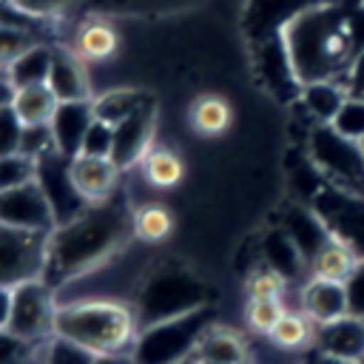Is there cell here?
Here are the masks:
<instances>
[{
  "mask_svg": "<svg viewBox=\"0 0 364 364\" xmlns=\"http://www.w3.org/2000/svg\"><path fill=\"white\" fill-rule=\"evenodd\" d=\"M128 236H134V210L119 191L105 202H91L71 222L51 230L43 282L57 293L114 256Z\"/></svg>",
  "mask_w": 364,
  "mask_h": 364,
  "instance_id": "6da1fadb",
  "label": "cell"
},
{
  "mask_svg": "<svg viewBox=\"0 0 364 364\" xmlns=\"http://www.w3.org/2000/svg\"><path fill=\"white\" fill-rule=\"evenodd\" d=\"M284 48L293 74L304 85L336 80L355 54L350 37V14L336 6H316L301 11L284 31Z\"/></svg>",
  "mask_w": 364,
  "mask_h": 364,
  "instance_id": "7a4b0ae2",
  "label": "cell"
},
{
  "mask_svg": "<svg viewBox=\"0 0 364 364\" xmlns=\"http://www.w3.org/2000/svg\"><path fill=\"white\" fill-rule=\"evenodd\" d=\"M139 336L134 307L117 299L57 301L54 338L71 341L94 355H128Z\"/></svg>",
  "mask_w": 364,
  "mask_h": 364,
  "instance_id": "3957f363",
  "label": "cell"
},
{
  "mask_svg": "<svg viewBox=\"0 0 364 364\" xmlns=\"http://www.w3.org/2000/svg\"><path fill=\"white\" fill-rule=\"evenodd\" d=\"M210 324H216L210 304L173 318L145 324L139 327V336L128 355L134 364H182L196 355L199 338Z\"/></svg>",
  "mask_w": 364,
  "mask_h": 364,
  "instance_id": "277c9868",
  "label": "cell"
},
{
  "mask_svg": "<svg viewBox=\"0 0 364 364\" xmlns=\"http://www.w3.org/2000/svg\"><path fill=\"white\" fill-rule=\"evenodd\" d=\"M205 304H208L205 284L193 273H188L176 264H165V267L154 270L148 276V282L139 287L134 313H136L139 327H145V324H154L162 318H173V316L199 310Z\"/></svg>",
  "mask_w": 364,
  "mask_h": 364,
  "instance_id": "5b68a950",
  "label": "cell"
},
{
  "mask_svg": "<svg viewBox=\"0 0 364 364\" xmlns=\"http://www.w3.org/2000/svg\"><path fill=\"white\" fill-rule=\"evenodd\" d=\"M48 236L43 230H23L0 225V287L43 279Z\"/></svg>",
  "mask_w": 364,
  "mask_h": 364,
  "instance_id": "8992f818",
  "label": "cell"
},
{
  "mask_svg": "<svg viewBox=\"0 0 364 364\" xmlns=\"http://www.w3.org/2000/svg\"><path fill=\"white\" fill-rule=\"evenodd\" d=\"M54 313H57L54 290L43 279L23 282L14 287V304L6 330L28 344L46 341L54 336Z\"/></svg>",
  "mask_w": 364,
  "mask_h": 364,
  "instance_id": "52a82bcc",
  "label": "cell"
},
{
  "mask_svg": "<svg viewBox=\"0 0 364 364\" xmlns=\"http://www.w3.org/2000/svg\"><path fill=\"white\" fill-rule=\"evenodd\" d=\"M313 159L336 182L347 188H364V151L361 142H353L336 134L330 125H321L313 134Z\"/></svg>",
  "mask_w": 364,
  "mask_h": 364,
  "instance_id": "ba28073f",
  "label": "cell"
},
{
  "mask_svg": "<svg viewBox=\"0 0 364 364\" xmlns=\"http://www.w3.org/2000/svg\"><path fill=\"white\" fill-rule=\"evenodd\" d=\"M34 182L40 185L43 196L48 199L57 225L71 222L77 213H82L88 208V202L82 199V193L77 191V185L71 179V159L63 156V154H57V151H51V154H46V156L37 159V176H34Z\"/></svg>",
  "mask_w": 364,
  "mask_h": 364,
  "instance_id": "9c48e42d",
  "label": "cell"
},
{
  "mask_svg": "<svg viewBox=\"0 0 364 364\" xmlns=\"http://www.w3.org/2000/svg\"><path fill=\"white\" fill-rule=\"evenodd\" d=\"M0 225L23 228V230H43V233H51L57 228L51 205L43 196L37 182H26L20 188L0 193Z\"/></svg>",
  "mask_w": 364,
  "mask_h": 364,
  "instance_id": "30bf717a",
  "label": "cell"
},
{
  "mask_svg": "<svg viewBox=\"0 0 364 364\" xmlns=\"http://www.w3.org/2000/svg\"><path fill=\"white\" fill-rule=\"evenodd\" d=\"M156 131V100L145 102L139 111H134L128 119L114 125V148L111 162L125 171L134 162H142L151 154V139Z\"/></svg>",
  "mask_w": 364,
  "mask_h": 364,
  "instance_id": "8fae6325",
  "label": "cell"
},
{
  "mask_svg": "<svg viewBox=\"0 0 364 364\" xmlns=\"http://www.w3.org/2000/svg\"><path fill=\"white\" fill-rule=\"evenodd\" d=\"M316 353L341 358V361H364V318L361 316H341L336 321L318 324L313 338Z\"/></svg>",
  "mask_w": 364,
  "mask_h": 364,
  "instance_id": "7c38bea8",
  "label": "cell"
},
{
  "mask_svg": "<svg viewBox=\"0 0 364 364\" xmlns=\"http://www.w3.org/2000/svg\"><path fill=\"white\" fill-rule=\"evenodd\" d=\"M119 168L108 159V156H88V154H77L71 159V179L77 185V191L82 193V199L91 202H105L119 191Z\"/></svg>",
  "mask_w": 364,
  "mask_h": 364,
  "instance_id": "4fadbf2b",
  "label": "cell"
},
{
  "mask_svg": "<svg viewBox=\"0 0 364 364\" xmlns=\"http://www.w3.org/2000/svg\"><path fill=\"white\" fill-rule=\"evenodd\" d=\"M299 310H301L316 327H318V324H327V321H336V318H341V316H347V313H350L347 284L310 276L307 284L301 287Z\"/></svg>",
  "mask_w": 364,
  "mask_h": 364,
  "instance_id": "5bb4252c",
  "label": "cell"
},
{
  "mask_svg": "<svg viewBox=\"0 0 364 364\" xmlns=\"http://www.w3.org/2000/svg\"><path fill=\"white\" fill-rule=\"evenodd\" d=\"M94 122V105L91 100H80V102H60L54 117H51V134H54V145L57 154L74 159L82 151V139L88 134Z\"/></svg>",
  "mask_w": 364,
  "mask_h": 364,
  "instance_id": "9a60e30c",
  "label": "cell"
},
{
  "mask_svg": "<svg viewBox=\"0 0 364 364\" xmlns=\"http://www.w3.org/2000/svg\"><path fill=\"white\" fill-rule=\"evenodd\" d=\"M54 97L60 102H80V100H91L88 91V74L82 60L77 57V51L65 48V46H54L51 54V71H48V82H46Z\"/></svg>",
  "mask_w": 364,
  "mask_h": 364,
  "instance_id": "2e32d148",
  "label": "cell"
},
{
  "mask_svg": "<svg viewBox=\"0 0 364 364\" xmlns=\"http://www.w3.org/2000/svg\"><path fill=\"white\" fill-rule=\"evenodd\" d=\"M358 262H361V259H358L355 247H353L347 239L330 233V236L324 239V245L310 256V276L347 284V279L353 276V270L358 267Z\"/></svg>",
  "mask_w": 364,
  "mask_h": 364,
  "instance_id": "e0dca14e",
  "label": "cell"
},
{
  "mask_svg": "<svg viewBox=\"0 0 364 364\" xmlns=\"http://www.w3.org/2000/svg\"><path fill=\"white\" fill-rule=\"evenodd\" d=\"M193 358L199 364H250V347L236 330L210 324L199 338Z\"/></svg>",
  "mask_w": 364,
  "mask_h": 364,
  "instance_id": "ac0fdd59",
  "label": "cell"
},
{
  "mask_svg": "<svg viewBox=\"0 0 364 364\" xmlns=\"http://www.w3.org/2000/svg\"><path fill=\"white\" fill-rule=\"evenodd\" d=\"M60 100L54 97V91L43 82V85H28V88H17L14 91V114L20 117L23 125H48L54 111H57Z\"/></svg>",
  "mask_w": 364,
  "mask_h": 364,
  "instance_id": "d6986e66",
  "label": "cell"
},
{
  "mask_svg": "<svg viewBox=\"0 0 364 364\" xmlns=\"http://www.w3.org/2000/svg\"><path fill=\"white\" fill-rule=\"evenodd\" d=\"M51 54H54V46L37 43V46H31L23 57H17V60L9 65V82L14 85V91H17V88H28V85H43V82H48Z\"/></svg>",
  "mask_w": 364,
  "mask_h": 364,
  "instance_id": "ffe728a7",
  "label": "cell"
},
{
  "mask_svg": "<svg viewBox=\"0 0 364 364\" xmlns=\"http://www.w3.org/2000/svg\"><path fill=\"white\" fill-rule=\"evenodd\" d=\"M154 97L148 91H134V88H117V91H105L100 97L91 100L94 105V117L108 122V125H119L122 119H128L134 111H139L145 102H151Z\"/></svg>",
  "mask_w": 364,
  "mask_h": 364,
  "instance_id": "44dd1931",
  "label": "cell"
},
{
  "mask_svg": "<svg viewBox=\"0 0 364 364\" xmlns=\"http://www.w3.org/2000/svg\"><path fill=\"white\" fill-rule=\"evenodd\" d=\"M347 97L350 94L338 80H318L304 85V105L316 119H321V125H330L336 119Z\"/></svg>",
  "mask_w": 364,
  "mask_h": 364,
  "instance_id": "7402d4cb",
  "label": "cell"
},
{
  "mask_svg": "<svg viewBox=\"0 0 364 364\" xmlns=\"http://www.w3.org/2000/svg\"><path fill=\"white\" fill-rule=\"evenodd\" d=\"M230 119H233L230 105L222 97H216V94H205V97H199L191 105V125L202 136H219V134H225L228 125H230Z\"/></svg>",
  "mask_w": 364,
  "mask_h": 364,
  "instance_id": "603a6c76",
  "label": "cell"
},
{
  "mask_svg": "<svg viewBox=\"0 0 364 364\" xmlns=\"http://www.w3.org/2000/svg\"><path fill=\"white\" fill-rule=\"evenodd\" d=\"M270 344L279 350H301L310 347L316 338V324L301 310H284V316L270 330Z\"/></svg>",
  "mask_w": 364,
  "mask_h": 364,
  "instance_id": "cb8c5ba5",
  "label": "cell"
},
{
  "mask_svg": "<svg viewBox=\"0 0 364 364\" xmlns=\"http://www.w3.org/2000/svg\"><path fill=\"white\" fill-rule=\"evenodd\" d=\"M142 173L156 188H173L182 179L185 165H182V159L173 151H168V148H151V154L142 159Z\"/></svg>",
  "mask_w": 364,
  "mask_h": 364,
  "instance_id": "d4e9b609",
  "label": "cell"
},
{
  "mask_svg": "<svg viewBox=\"0 0 364 364\" xmlns=\"http://www.w3.org/2000/svg\"><path fill=\"white\" fill-rule=\"evenodd\" d=\"M74 46H77V54L85 60H108L117 51V34L105 23H85Z\"/></svg>",
  "mask_w": 364,
  "mask_h": 364,
  "instance_id": "484cf974",
  "label": "cell"
},
{
  "mask_svg": "<svg viewBox=\"0 0 364 364\" xmlns=\"http://www.w3.org/2000/svg\"><path fill=\"white\" fill-rule=\"evenodd\" d=\"M173 228V216L168 208L148 202L134 210V236L142 242H162Z\"/></svg>",
  "mask_w": 364,
  "mask_h": 364,
  "instance_id": "4316f807",
  "label": "cell"
},
{
  "mask_svg": "<svg viewBox=\"0 0 364 364\" xmlns=\"http://www.w3.org/2000/svg\"><path fill=\"white\" fill-rule=\"evenodd\" d=\"M284 301L279 299H247V307H245V318L250 324L253 333L259 336H270V330L276 327V321L284 316Z\"/></svg>",
  "mask_w": 364,
  "mask_h": 364,
  "instance_id": "83f0119b",
  "label": "cell"
},
{
  "mask_svg": "<svg viewBox=\"0 0 364 364\" xmlns=\"http://www.w3.org/2000/svg\"><path fill=\"white\" fill-rule=\"evenodd\" d=\"M34 176H37V159H28L23 154L0 156V193L34 182Z\"/></svg>",
  "mask_w": 364,
  "mask_h": 364,
  "instance_id": "f1b7e54d",
  "label": "cell"
},
{
  "mask_svg": "<svg viewBox=\"0 0 364 364\" xmlns=\"http://www.w3.org/2000/svg\"><path fill=\"white\" fill-rule=\"evenodd\" d=\"M330 128L353 142H361L364 139V100H355V97H347V102L341 105V111L336 114V119L330 122Z\"/></svg>",
  "mask_w": 364,
  "mask_h": 364,
  "instance_id": "f546056e",
  "label": "cell"
},
{
  "mask_svg": "<svg viewBox=\"0 0 364 364\" xmlns=\"http://www.w3.org/2000/svg\"><path fill=\"white\" fill-rule=\"evenodd\" d=\"M37 43H46L28 31H20V28H11V26H0V65L9 68L17 57H23L31 46Z\"/></svg>",
  "mask_w": 364,
  "mask_h": 364,
  "instance_id": "4dcf8cb0",
  "label": "cell"
},
{
  "mask_svg": "<svg viewBox=\"0 0 364 364\" xmlns=\"http://www.w3.org/2000/svg\"><path fill=\"white\" fill-rule=\"evenodd\" d=\"M284 290H287V279L273 267H264L247 279V299H279L282 301Z\"/></svg>",
  "mask_w": 364,
  "mask_h": 364,
  "instance_id": "1f68e13d",
  "label": "cell"
},
{
  "mask_svg": "<svg viewBox=\"0 0 364 364\" xmlns=\"http://www.w3.org/2000/svg\"><path fill=\"white\" fill-rule=\"evenodd\" d=\"M43 364H97V355L71 344V341H63V338H48L46 344V358Z\"/></svg>",
  "mask_w": 364,
  "mask_h": 364,
  "instance_id": "d6a6232c",
  "label": "cell"
},
{
  "mask_svg": "<svg viewBox=\"0 0 364 364\" xmlns=\"http://www.w3.org/2000/svg\"><path fill=\"white\" fill-rule=\"evenodd\" d=\"M51 151H57L51 125H23V139H20V154L23 156L40 159Z\"/></svg>",
  "mask_w": 364,
  "mask_h": 364,
  "instance_id": "836d02e7",
  "label": "cell"
},
{
  "mask_svg": "<svg viewBox=\"0 0 364 364\" xmlns=\"http://www.w3.org/2000/svg\"><path fill=\"white\" fill-rule=\"evenodd\" d=\"M111 148H114V125L102 122L94 117L85 139H82V151L80 154H88V156H108L111 159Z\"/></svg>",
  "mask_w": 364,
  "mask_h": 364,
  "instance_id": "e575fe53",
  "label": "cell"
},
{
  "mask_svg": "<svg viewBox=\"0 0 364 364\" xmlns=\"http://www.w3.org/2000/svg\"><path fill=\"white\" fill-rule=\"evenodd\" d=\"M20 139H23V122L14 114L11 105L0 108V156L20 154Z\"/></svg>",
  "mask_w": 364,
  "mask_h": 364,
  "instance_id": "d590c367",
  "label": "cell"
},
{
  "mask_svg": "<svg viewBox=\"0 0 364 364\" xmlns=\"http://www.w3.org/2000/svg\"><path fill=\"white\" fill-rule=\"evenodd\" d=\"M20 11L37 17V20H46V17H57L63 11H68L71 6H77L80 0H11Z\"/></svg>",
  "mask_w": 364,
  "mask_h": 364,
  "instance_id": "8d00e7d4",
  "label": "cell"
},
{
  "mask_svg": "<svg viewBox=\"0 0 364 364\" xmlns=\"http://www.w3.org/2000/svg\"><path fill=\"white\" fill-rule=\"evenodd\" d=\"M344 88H347V94L350 97H355V100H364V48L361 51H355L353 54V60H350V65L336 77Z\"/></svg>",
  "mask_w": 364,
  "mask_h": 364,
  "instance_id": "74e56055",
  "label": "cell"
},
{
  "mask_svg": "<svg viewBox=\"0 0 364 364\" xmlns=\"http://www.w3.org/2000/svg\"><path fill=\"white\" fill-rule=\"evenodd\" d=\"M347 299H350V313L364 318V259L347 279Z\"/></svg>",
  "mask_w": 364,
  "mask_h": 364,
  "instance_id": "f35d334b",
  "label": "cell"
},
{
  "mask_svg": "<svg viewBox=\"0 0 364 364\" xmlns=\"http://www.w3.org/2000/svg\"><path fill=\"white\" fill-rule=\"evenodd\" d=\"M28 347H31L28 341L17 338V336L9 333V330H0V364H6V361H11V358L23 355Z\"/></svg>",
  "mask_w": 364,
  "mask_h": 364,
  "instance_id": "ab89813d",
  "label": "cell"
},
{
  "mask_svg": "<svg viewBox=\"0 0 364 364\" xmlns=\"http://www.w3.org/2000/svg\"><path fill=\"white\" fill-rule=\"evenodd\" d=\"M11 304H14V287H0V330L9 327Z\"/></svg>",
  "mask_w": 364,
  "mask_h": 364,
  "instance_id": "60d3db41",
  "label": "cell"
},
{
  "mask_svg": "<svg viewBox=\"0 0 364 364\" xmlns=\"http://www.w3.org/2000/svg\"><path fill=\"white\" fill-rule=\"evenodd\" d=\"M11 102H14V85L9 80H0V108H6Z\"/></svg>",
  "mask_w": 364,
  "mask_h": 364,
  "instance_id": "b9f144b4",
  "label": "cell"
},
{
  "mask_svg": "<svg viewBox=\"0 0 364 364\" xmlns=\"http://www.w3.org/2000/svg\"><path fill=\"white\" fill-rule=\"evenodd\" d=\"M97 364H134L131 355H97Z\"/></svg>",
  "mask_w": 364,
  "mask_h": 364,
  "instance_id": "7bdbcfd3",
  "label": "cell"
},
{
  "mask_svg": "<svg viewBox=\"0 0 364 364\" xmlns=\"http://www.w3.org/2000/svg\"><path fill=\"white\" fill-rule=\"evenodd\" d=\"M313 364H355V361H341V358H330V355H321V353H316Z\"/></svg>",
  "mask_w": 364,
  "mask_h": 364,
  "instance_id": "ee69618b",
  "label": "cell"
},
{
  "mask_svg": "<svg viewBox=\"0 0 364 364\" xmlns=\"http://www.w3.org/2000/svg\"><path fill=\"white\" fill-rule=\"evenodd\" d=\"M0 80H9V68H3V65H0Z\"/></svg>",
  "mask_w": 364,
  "mask_h": 364,
  "instance_id": "f6af8a7d",
  "label": "cell"
},
{
  "mask_svg": "<svg viewBox=\"0 0 364 364\" xmlns=\"http://www.w3.org/2000/svg\"><path fill=\"white\" fill-rule=\"evenodd\" d=\"M182 364H199V361H196V358H188V361H182Z\"/></svg>",
  "mask_w": 364,
  "mask_h": 364,
  "instance_id": "bcb514c9",
  "label": "cell"
},
{
  "mask_svg": "<svg viewBox=\"0 0 364 364\" xmlns=\"http://www.w3.org/2000/svg\"><path fill=\"white\" fill-rule=\"evenodd\" d=\"M361 151H364V139H361Z\"/></svg>",
  "mask_w": 364,
  "mask_h": 364,
  "instance_id": "7dc6e473",
  "label": "cell"
},
{
  "mask_svg": "<svg viewBox=\"0 0 364 364\" xmlns=\"http://www.w3.org/2000/svg\"><path fill=\"white\" fill-rule=\"evenodd\" d=\"M358 364H364V361H358Z\"/></svg>",
  "mask_w": 364,
  "mask_h": 364,
  "instance_id": "c3c4849f",
  "label": "cell"
}]
</instances>
